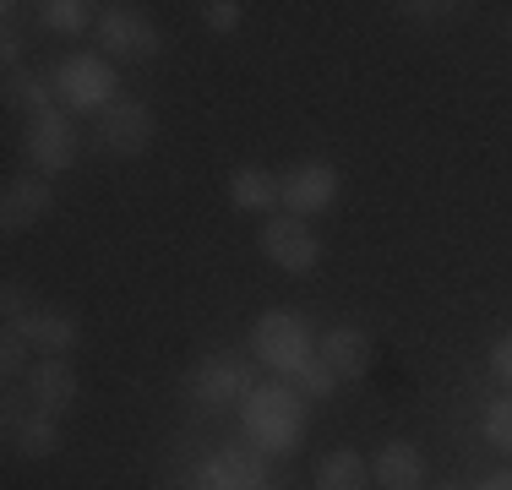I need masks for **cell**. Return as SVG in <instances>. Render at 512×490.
<instances>
[{
  "label": "cell",
  "mask_w": 512,
  "mask_h": 490,
  "mask_svg": "<svg viewBox=\"0 0 512 490\" xmlns=\"http://www.w3.org/2000/svg\"><path fill=\"white\" fill-rule=\"evenodd\" d=\"M371 480L382 485V490H420V485H425V458H420V447H409V441H387V447H376Z\"/></svg>",
  "instance_id": "15"
},
{
  "label": "cell",
  "mask_w": 512,
  "mask_h": 490,
  "mask_svg": "<svg viewBox=\"0 0 512 490\" xmlns=\"http://www.w3.org/2000/svg\"><path fill=\"white\" fill-rule=\"evenodd\" d=\"M251 354H256V365H267V371L278 376V382H295V376L316 360V338H311V327L300 311L273 305V311H262L251 327Z\"/></svg>",
  "instance_id": "2"
},
{
  "label": "cell",
  "mask_w": 512,
  "mask_h": 490,
  "mask_svg": "<svg viewBox=\"0 0 512 490\" xmlns=\"http://www.w3.org/2000/svg\"><path fill=\"white\" fill-rule=\"evenodd\" d=\"M295 387H300V392H306V398H327V392H333V387H338V376H333V365H327V360H322V354H316V360L306 365V371H300V376H295Z\"/></svg>",
  "instance_id": "24"
},
{
  "label": "cell",
  "mask_w": 512,
  "mask_h": 490,
  "mask_svg": "<svg viewBox=\"0 0 512 490\" xmlns=\"http://www.w3.org/2000/svg\"><path fill=\"white\" fill-rule=\"evenodd\" d=\"M480 490H512V469H496V474H491V480H485Z\"/></svg>",
  "instance_id": "28"
},
{
  "label": "cell",
  "mask_w": 512,
  "mask_h": 490,
  "mask_svg": "<svg viewBox=\"0 0 512 490\" xmlns=\"http://www.w3.org/2000/svg\"><path fill=\"white\" fill-rule=\"evenodd\" d=\"M491 376H496V382H507V387H512V333L491 343Z\"/></svg>",
  "instance_id": "27"
},
{
  "label": "cell",
  "mask_w": 512,
  "mask_h": 490,
  "mask_svg": "<svg viewBox=\"0 0 512 490\" xmlns=\"http://www.w3.org/2000/svg\"><path fill=\"white\" fill-rule=\"evenodd\" d=\"M507 39H512V11H507Z\"/></svg>",
  "instance_id": "29"
},
{
  "label": "cell",
  "mask_w": 512,
  "mask_h": 490,
  "mask_svg": "<svg viewBox=\"0 0 512 490\" xmlns=\"http://www.w3.org/2000/svg\"><path fill=\"white\" fill-rule=\"evenodd\" d=\"M11 441H17L22 458H55V452H60V420H55V414L28 409L17 420V431H11Z\"/></svg>",
  "instance_id": "18"
},
{
  "label": "cell",
  "mask_w": 512,
  "mask_h": 490,
  "mask_svg": "<svg viewBox=\"0 0 512 490\" xmlns=\"http://www.w3.org/2000/svg\"><path fill=\"white\" fill-rule=\"evenodd\" d=\"M50 207H55L50 180L44 175H17V180H6V191H0V229H6V235H22V229L44 224Z\"/></svg>",
  "instance_id": "13"
},
{
  "label": "cell",
  "mask_w": 512,
  "mask_h": 490,
  "mask_svg": "<svg viewBox=\"0 0 512 490\" xmlns=\"http://www.w3.org/2000/svg\"><path fill=\"white\" fill-rule=\"evenodd\" d=\"M240 0H202V28L207 33H235L240 28Z\"/></svg>",
  "instance_id": "23"
},
{
  "label": "cell",
  "mask_w": 512,
  "mask_h": 490,
  "mask_svg": "<svg viewBox=\"0 0 512 490\" xmlns=\"http://www.w3.org/2000/svg\"><path fill=\"white\" fill-rule=\"evenodd\" d=\"M316 354L333 365L338 382H355V376L371 371V333H360V327H333V333L316 338Z\"/></svg>",
  "instance_id": "14"
},
{
  "label": "cell",
  "mask_w": 512,
  "mask_h": 490,
  "mask_svg": "<svg viewBox=\"0 0 512 490\" xmlns=\"http://www.w3.org/2000/svg\"><path fill=\"white\" fill-rule=\"evenodd\" d=\"M22 153H28L33 175H66L77 164V126H71L66 109H44V115H28V131H22Z\"/></svg>",
  "instance_id": "7"
},
{
  "label": "cell",
  "mask_w": 512,
  "mask_h": 490,
  "mask_svg": "<svg viewBox=\"0 0 512 490\" xmlns=\"http://www.w3.org/2000/svg\"><path fill=\"white\" fill-rule=\"evenodd\" d=\"M99 49L126 66H142L164 49V33L153 28V17L142 6H104L99 11Z\"/></svg>",
  "instance_id": "6"
},
{
  "label": "cell",
  "mask_w": 512,
  "mask_h": 490,
  "mask_svg": "<svg viewBox=\"0 0 512 490\" xmlns=\"http://www.w3.org/2000/svg\"><path fill=\"white\" fill-rule=\"evenodd\" d=\"M404 17H414V22H442L447 11H458V6H447V0H404Z\"/></svg>",
  "instance_id": "26"
},
{
  "label": "cell",
  "mask_w": 512,
  "mask_h": 490,
  "mask_svg": "<svg viewBox=\"0 0 512 490\" xmlns=\"http://www.w3.org/2000/svg\"><path fill=\"white\" fill-rule=\"evenodd\" d=\"M22 392H28V403L39 414H71L77 409V398H82V376L71 371L66 360H33L28 365V376H22Z\"/></svg>",
  "instance_id": "12"
},
{
  "label": "cell",
  "mask_w": 512,
  "mask_h": 490,
  "mask_svg": "<svg viewBox=\"0 0 512 490\" xmlns=\"http://www.w3.org/2000/svg\"><path fill=\"white\" fill-rule=\"evenodd\" d=\"M256 240H262L267 262L284 267V273H295V278L300 273H316V262H322V240L306 229V218H289V213L284 218H267Z\"/></svg>",
  "instance_id": "10"
},
{
  "label": "cell",
  "mask_w": 512,
  "mask_h": 490,
  "mask_svg": "<svg viewBox=\"0 0 512 490\" xmlns=\"http://www.w3.org/2000/svg\"><path fill=\"white\" fill-rule=\"evenodd\" d=\"M365 480H371V463H365L360 452L338 447V452H327V458H316L311 490H365Z\"/></svg>",
  "instance_id": "17"
},
{
  "label": "cell",
  "mask_w": 512,
  "mask_h": 490,
  "mask_svg": "<svg viewBox=\"0 0 512 490\" xmlns=\"http://www.w3.org/2000/svg\"><path fill=\"white\" fill-rule=\"evenodd\" d=\"M6 327H17L22 343L33 354H44V360H60V354H71L82 343V322L71 311H60V305H33L22 322H6Z\"/></svg>",
  "instance_id": "11"
},
{
  "label": "cell",
  "mask_w": 512,
  "mask_h": 490,
  "mask_svg": "<svg viewBox=\"0 0 512 490\" xmlns=\"http://www.w3.org/2000/svg\"><path fill=\"white\" fill-rule=\"evenodd\" d=\"M158 137V115L142 98H126L120 93L104 115H93V142L104 147L109 158H142Z\"/></svg>",
  "instance_id": "4"
},
{
  "label": "cell",
  "mask_w": 512,
  "mask_h": 490,
  "mask_svg": "<svg viewBox=\"0 0 512 490\" xmlns=\"http://www.w3.org/2000/svg\"><path fill=\"white\" fill-rule=\"evenodd\" d=\"M33 305H39V300H33V294H28V289H22V284H17V278H11V284H6V289H0V316H6V322H22V316H28V311H33Z\"/></svg>",
  "instance_id": "25"
},
{
  "label": "cell",
  "mask_w": 512,
  "mask_h": 490,
  "mask_svg": "<svg viewBox=\"0 0 512 490\" xmlns=\"http://www.w3.org/2000/svg\"><path fill=\"white\" fill-rule=\"evenodd\" d=\"M6 104H11V109H28V115L55 109L50 77H39V71H28V66H11V71H6Z\"/></svg>",
  "instance_id": "19"
},
{
  "label": "cell",
  "mask_w": 512,
  "mask_h": 490,
  "mask_svg": "<svg viewBox=\"0 0 512 490\" xmlns=\"http://www.w3.org/2000/svg\"><path fill=\"white\" fill-rule=\"evenodd\" d=\"M186 490H273V474L256 447H218L191 469Z\"/></svg>",
  "instance_id": "8"
},
{
  "label": "cell",
  "mask_w": 512,
  "mask_h": 490,
  "mask_svg": "<svg viewBox=\"0 0 512 490\" xmlns=\"http://www.w3.org/2000/svg\"><path fill=\"white\" fill-rule=\"evenodd\" d=\"M306 392L295 382H256L251 398L240 403V425H246L251 447L262 452V458H289V452L306 447Z\"/></svg>",
  "instance_id": "1"
},
{
  "label": "cell",
  "mask_w": 512,
  "mask_h": 490,
  "mask_svg": "<svg viewBox=\"0 0 512 490\" xmlns=\"http://www.w3.org/2000/svg\"><path fill=\"white\" fill-rule=\"evenodd\" d=\"M50 88L66 115H104L120 98V77H115V60L104 55H60L50 71Z\"/></svg>",
  "instance_id": "3"
},
{
  "label": "cell",
  "mask_w": 512,
  "mask_h": 490,
  "mask_svg": "<svg viewBox=\"0 0 512 490\" xmlns=\"http://www.w3.org/2000/svg\"><path fill=\"white\" fill-rule=\"evenodd\" d=\"M28 360H33V349L22 343L17 327H0V371H6V382L17 387L22 376H28Z\"/></svg>",
  "instance_id": "21"
},
{
  "label": "cell",
  "mask_w": 512,
  "mask_h": 490,
  "mask_svg": "<svg viewBox=\"0 0 512 490\" xmlns=\"http://www.w3.org/2000/svg\"><path fill=\"white\" fill-rule=\"evenodd\" d=\"M93 11L99 6H88V0H39V6H33V22L50 28V33H82L93 22Z\"/></svg>",
  "instance_id": "20"
},
{
  "label": "cell",
  "mask_w": 512,
  "mask_h": 490,
  "mask_svg": "<svg viewBox=\"0 0 512 490\" xmlns=\"http://www.w3.org/2000/svg\"><path fill=\"white\" fill-rule=\"evenodd\" d=\"M485 441H491L496 452H512V392L485 403Z\"/></svg>",
  "instance_id": "22"
},
{
  "label": "cell",
  "mask_w": 512,
  "mask_h": 490,
  "mask_svg": "<svg viewBox=\"0 0 512 490\" xmlns=\"http://www.w3.org/2000/svg\"><path fill=\"white\" fill-rule=\"evenodd\" d=\"M284 213L289 218H316L327 213V207L338 202V191H344V175H338L327 158H300L295 169H284Z\"/></svg>",
  "instance_id": "9"
},
{
  "label": "cell",
  "mask_w": 512,
  "mask_h": 490,
  "mask_svg": "<svg viewBox=\"0 0 512 490\" xmlns=\"http://www.w3.org/2000/svg\"><path fill=\"white\" fill-rule=\"evenodd\" d=\"M442 490H463V485H442Z\"/></svg>",
  "instance_id": "30"
},
{
  "label": "cell",
  "mask_w": 512,
  "mask_h": 490,
  "mask_svg": "<svg viewBox=\"0 0 512 490\" xmlns=\"http://www.w3.org/2000/svg\"><path fill=\"white\" fill-rule=\"evenodd\" d=\"M229 202L240 207V213H273V207H284V180L273 175V169H235L229 175Z\"/></svg>",
  "instance_id": "16"
},
{
  "label": "cell",
  "mask_w": 512,
  "mask_h": 490,
  "mask_svg": "<svg viewBox=\"0 0 512 490\" xmlns=\"http://www.w3.org/2000/svg\"><path fill=\"white\" fill-rule=\"evenodd\" d=\"M251 365L246 354L224 349V354H207V360H197V371L186 376V392L197 409H229V403H246L251 398Z\"/></svg>",
  "instance_id": "5"
}]
</instances>
